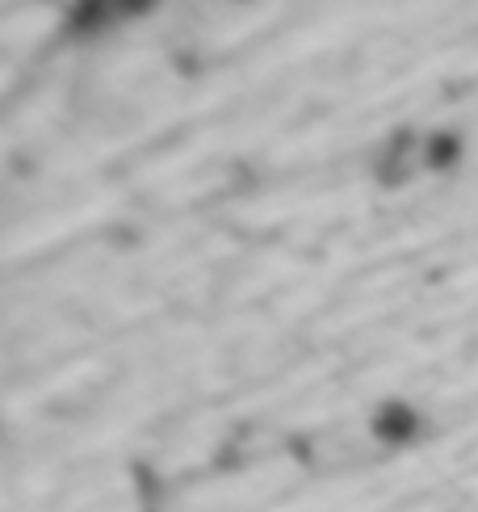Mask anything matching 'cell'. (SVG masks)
<instances>
[{"label": "cell", "instance_id": "obj_1", "mask_svg": "<svg viewBox=\"0 0 478 512\" xmlns=\"http://www.w3.org/2000/svg\"><path fill=\"white\" fill-rule=\"evenodd\" d=\"M416 429H420V420H416V412H411L407 403H390V408H382L378 420H374V433L382 441H411Z\"/></svg>", "mask_w": 478, "mask_h": 512}]
</instances>
